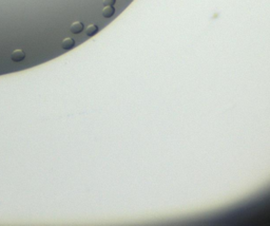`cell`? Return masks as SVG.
Listing matches in <instances>:
<instances>
[{"label": "cell", "mask_w": 270, "mask_h": 226, "mask_svg": "<svg viewBox=\"0 0 270 226\" xmlns=\"http://www.w3.org/2000/svg\"><path fill=\"white\" fill-rule=\"evenodd\" d=\"M25 57V53L23 50L21 49H17L15 51H13V53L11 54V59L15 63H19V61L23 60Z\"/></svg>", "instance_id": "1"}, {"label": "cell", "mask_w": 270, "mask_h": 226, "mask_svg": "<svg viewBox=\"0 0 270 226\" xmlns=\"http://www.w3.org/2000/svg\"><path fill=\"white\" fill-rule=\"evenodd\" d=\"M83 30V23L81 21H75L70 27V31L74 34H79Z\"/></svg>", "instance_id": "2"}, {"label": "cell", "mask_w": 270, "mask_h": 226, "mask_svg": "<svg viewBox=\"0 0 270 226\" xmlns=\"http://www.w3.org/2000/svg\"><path fill=\"white\" fill-rule=\"evenodd\" d=\"M75 45V40L71 37H67L61 41V48L65 50H71Z\"/></svg>", "instance_id": "3"}, {"label": "cell", "mask_w": 270, "mask_h": 226, "mask_svg": "<svg viewBox=\"0 0 270 226\" xmlns=\"http://www.w3.org/2000/svg\"><path fill=\"white\" fill-rule=\"evenodd\" d=\"M101 13H103V17L110 18V17H112V16L114 15V13H115V9L113 7V5H105V7L103 9Z\"/></svg>", "instance_id": "4"}, {"label": "cell", "mask_w": 270, "mask_h": 226, "mask_svg": "<svg viewBox=\"0 0 270 226\" xmlns=\"http://www.w3.org/2000/svg\"><path fill=\"white\" fill-rule=\"evenodd\" d=\"M97 32H98V27L96 25H89L87 27V29H86V34L88 36H90V37L94 36Z\"/></svg>", "instance_id": "5"}, {"label": "cell", "mask_w": 270, "mask_h": 226, "mask_svg": "<svg viewBox=\"0 0 270 226\" xmlns=\"http://www.w3.org/2000/svg\"><path fill=\"white\" fill-rule=\"evenodd\" d=\"M116 0H103V5H114Z\"/></svg>", "instance_id": "6"}]
</instances>
